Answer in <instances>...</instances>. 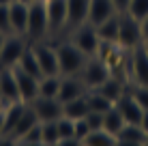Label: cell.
Returning <instances> with one entry per match:
<instances>
[{
    "mask_svg": "<svg viewBox=\"0 0 148 146\" xmlns=\"http://www.w3.org/2000/svg\"><path fill=\"white\" fill-rule=\"evenodd\" d=\"M54 47H56V56H58L60 75H79L84 62L88 60V56H86L73 41L58 43V45H54Z\"/></svg>",
    "mask_w": 148,
    "mask_h": 146,
    "instance_id": "cell-1",
    "label": "cell"
},
{
    "mask_svg": "<svg viewBox=\"0 0 148 146\" xmlns=\"http://www.w3.org/2000/svg\"><path fill=\"white\" fill-rule=\"evenodd\" d=\"M49 32V22H47V9H45V0H34L28 4V28L26 37L32 41H41L45 34Z\"/></svg>",
    "mask_w": 148,
    "mask_h": 146,
    "instance_id": "cell-2",
    "label": "cell"
},
{
    "mask_svg": "<svg viewBox=\"0 0 148 146\" xmlns=\"http://www.w3.org/2000/svg\"><path fill=\"white\" fill-rule=\"evenodd\" d=\"M142 43H144V39H142V22H137L127 11H122L120 24H118V47L135 49Z\"/></svg>",
    "mask_w": 148,
    "mask_h": 146,
    "instance_id": "cell-3",
    "label": "cell"
},
{
    "mask_svg": "<svg viewBox=\"0 0 148 146\" xmlns=\"http://www.w3.org/2000/svg\"><path fill=\"white\" fill-rule=\"evenodd\" d=\"M110 75H112V71H110L108 62H105L103 58H101V56H90L84 62L82 71H79V80L84 82V86L90 90V88L101 86Z\"/></svg>",
    "mask_w": 148,
    "mask_h": 146,
    "instance_id": "cell-4",
    "label": "cell"
},
{
    "mask_svg": "<svg viewBox=\"0 0 148 146\" xmlns=\"http://www.w3.org/2000/svg\"><path fill=\"white\" fill-rule=\"evenodd\" d=\"M71 41H73L82 52L86 54V56H99V49H101V39L99 34H97V28L92 24H82V26L73 28V37H71Z\"/></svg>",
    "mask_w": 148,
    "mask_h": 146,
    "instance_id": "cell-5",
    "label": "cell"
},
{
    "mask_svg": "<svg viewBox=\"0 0 148 146\" xmlns=\"http://www.w3.org/2000/svg\"><path fill=\"white\" fill-rule=\"evenodd\" d=\"M26 47H28V43L22 34H9L4 39L2 49H0V69H13L17 64V60L22 58Z\"/></svg>",
    "mask_w": 148,
    "mask_h": 146,
    "instance_id": "cell-6",
    "label": "cell"
},
{
    "mask_svg": "<svg viewBox=\"0 0 148 146\" xmlns=\"http://www.w3.org/2000/svg\"><path fill=\"white\" fill-rule=\"evenodd\" d=\"M34 49V56L39 60V67L43 75H60L58 69V56H56V47L45 41H32L30 43Z\"/></svg>",
    "mask_w": 148,
    "mask_h": 146,
    "instance_id": "cell-7",
    "label": "cell"
},
{
    "mask_svg": "<svg viewBox=\"0 0 148 146\" xmlns=\"http://www.w3.org/2000/svg\"><path fill=\"white\" fill-rule=\"evenodd\" d=\"M129 73H131V77H133L135 86H148V52H146L144 43L137 45L135 49H131Z\"/></svg>",
    "mask_w": 148,
    "mask_h": 146,
    "instance_id": "cell-8",
    "label": "cell"
},
{
    "mask_svg": "<svg viewBox=\"0 0 148 146\" xmlns=\"http://www.w3.org/2000/svg\"><path fill=\"white\" fill-rule=\"evenodd\" d=\"M30 108L34 110V114L39 116L41 123H52V120H58L62 116V103L58 101L56 97H39L34 101L28 103Z\"/></svg>",
    "mask_w": 148,
    "mask_h": 146,
    "instance_id": "cell-9",
    "label": "cell"
},
{
    "mask_svg": "<svg viewBox=\"0 0 148 146\" xmlns=\"http://www.w3.org/2000/svg\"><path fill=\"white\" fill-rule=\"evenodd\" d=\"M84 82L79 80V75H60V88H58V101L60 103H67L71 99H77L82 95H86Z\"/></svg>",
    "mask_w": 148,
    "mask_h": 146,
    "instance_id": "cell-10",
    "label": "cell"
},
{
    "mask_svg": "<svg viewBox=\"0 0 148 146\" xmlns=\"http://www.w3.org/2000/svg\"><path fill=\"white\" fill-rule=\"evenodd\" d=\"M13 73H15V80H17V90H19V99L24 103H30L39 97V80L28 75L26 71H22L19 67H13Z\"/></svg>",
    "mask_w": 148,
    "mask_h": 146,
    "instance_id": "cell-11",
    "label": "cell"
},
{
    "mask_svg": "<svg viewBox=\"0 0 148 146\" xmlns=\"http://www.w3.org/2000/svg\"><path fill=\"white\" fill-rule=\"evenodd\" d=\"M49 32H58L67 26V0H45Z\"/></svg>",
    "mask_w": 148,
    "mask_h": 146,
    "instance_id": "cell-12",
    "label": "cell"
},
{
    "mask_svg": "<svg viewBox=\"0 0 148 146\" xmlns=\"http://www.w3.org/2000/svg\"><path fill=\"white\" fill-rule=\"evenodd\" d=\"M114 105L120 110V114H122V118H125V123H133V125H140V123H142L144 110H142V108H140V103H137L135 99H133L131 90L122 95V97H120Z\"/></svg>",
    "mask_w": 148,
    "mask_h": 146,
    "instance_id": "cell-13",
    "label": "cell"
},
{
    "mask_svg": "<svg viewBox=\"0 0 148 146\" xmlns=\"http://www.w3.org/2000/svg\"><path fill=\"white\" fill-rule=\"evenodd\" d=\"M0 97L4 99V103H17L19 90H17V80H15L13 69H0ZM24 103V101H22Z\"/></svg>",
    "mask_w": 148,
    "mask_h": 146,
    "instance_id": "cell-14",
    "label": "cell"
},
{
    "mask_svg": "<svg viewBox=\"0 0 148 146\" xmlns=\"http://www.w3.org/2000/svg\"><path fill=\"white\" fill-rule=\"evenodd\" d=\"M90 0H67V26L77 28L88 22Z\"/></svg>",
    "mask_w": 148,
    "mask_h": 146,
    "instance_id": "cell-15",
    "label": "cell"
},
{
    "mask_svg": "<svg viewBox=\"0 0 148 146\" xmlns=\"http://www.w3.org/2000/svg\"><path fill=\"white\" fill-rule=\"evenodd\" d=\"M114 2L112 0H90V7H88V24L92 26H99L101 22L110 19L112 15H116Z\"/></svg>",
    "mask_w": 148,
    "mask_h": 146,
    "instance_id": "cell-16",
    "label": "cell"
},
{
    "mask_svg": "<svg viewBox=\"0 0 148 146\" xmlns=\"http://www.w3.org/2000/svg\"><path fill=\"white\" fill-rule=\"evenodd\" d=\"M9 17H11L13 32L26 37V28H28V4H24V2H11V4H9Z\"/></svg>",
    "mask_w": 148,
    "mask_h": 146,
    "instance_id": "cell-17",
    "label": "cell"
},
{
    "mask_svg": "<svg viewBox=\"0 0 148 146\" xmlns=\"http://www.w3.org/2000/svg\"><path fill=\"white\" fill-rule=\"evenodd\" d=\"M118 24H120V13L112 15L110 19L101 22L97 28V34H99L101 43H110V45H118Z\"/></svg>",
    "mask_w": 148,
    "mask_h": 146,
    "instance_id": "cell-18",
    "label": "cell"
},
{
    "mask_svg": "<svg viewBox=\"0 0 148 146\" xmlns=\"http://www.w3.org/2000/svg\"><path fill=\"white\" fill-rule=\"evenodd\" d=\"M37 123H41L39 120V116L34 114V110L30 108V105H26V110H24V114L19 116V120H17V125H15V129L11 131V135H7V138H13V140H22L24 135H26L30 129L34 127Z\"/></svg>",
    "mask_w": 148,
    "mask_h": 146,
    "instance_id": "cell-19",
    "label": "cell"
},
{
    "mask_svg": "<svg viewBox=\"0 0 148 146\" xmlns=\"http://www.w3.org/2000/svg\"><path fill=\"white\" fill-rule=\"evenodd\" d=\"M95 90H99L103 97H108L112 103H116L118 99L122 97V95L127 93V88H125V84H122V80L118 77V75H110L108 80H105L101 86H97Z\"/></svg>",
    "mask_w": 148,
    "mask_h": 146,
    "instance_id": "cell-20",
    "label": "cell"
},
{
    "mask_svg": "<svg viewBox=\"0 0 148 146\" xmlns=\"http://www.w3.org/2000/svg\"><path fill=\"white\" fill-rule=\"evenodd\" d=\"M24 110H26V103L17 101V103H9L7 108L2 110L4 114V125H2V135L7 138V135H11V131L15 129V125H17L19 116L24 114Z\"/></svg>",
    "mask_w": 148,
    "mask_h": 146,
    "instance_id": "cell-21",
    "label": "cell"
},
{
    "mask_svg": "<svg viewBox=\"0 0 148 146\" xmlns=\"http://www.w3.org/2000/svg\"><path fill=\"white\" fill-rule=\"evenodd\" d=\"M15 67H19L22 71H26L28 75H32V77H37V80L43 77L41 67H39V60H37V56H34V49H32V45H30V43H28V47L24 49L22 58L17 60V64H15Z\"/></svg>",
    "mask_w": 148,
    "mask_h": 146,
    "instance_id": "cell-22",
    "label": "cell"
},
{
    "mask_svg": "<svg viewBox=\"0 0 148 146\" xmlns=\"http://www.w3.org/2000/svg\"><path fill=\"white\" fill-rule=\"evenodd\" d=\"M88 112H90V108H88V101H86V95H82V97H77V99H71V101H67V103H62V116H67L71 120L84 118Z\"/></svg>",
    "mask_w": 148,
    "mask_h": 146,
    "instance_id": "cell-23",
    "label": "cell"
},
{
    "mask_svg": "<svg viewBox=\"0 0 148 146\" xmlns=\"http://www.w3.org/2000/svg\"><path fill=\"white\" fill-rule=\"evenodd\" d=\"M148 131L142 125H133V123H125V127L118 131L116 140H125V142H137V144H146Z\"/></svg>",
    "mask_w": 148,
    "mask_h": 146,
    "instance_id": "cell-24",
    "label": "cell"
},
{
    "mask_svg": "<svg viewBox=\"0 0 148 146\" xmlns=\"http://www.w3.org/2000/svg\"><path fill=\"white\" fill-rule=\"evenodd\" d=\"M122 127H125V118H122L120 110L114 105V108H110L108 112L103 114V129L112 135H118V131Z\"/></svg>",
    "mask_w": 148,
    "mask_h": 146,
    "instance_id": "cell-25",
    "label": "cell"
},
{
    "mask_svg": "<svg viewBox=\"0 0 148 146\" xmlns=\"http://www.w3.org/2000/svg\"><path fill=\"white\" fill-rule=\"evenodd\" d=\"M84 146H116V135L108 133L105 129H95L84 138Z\"/></svg>",
    "mask_w": 148,
    "mask_h": 146,
    "instance_id": "cell-26",
    "label": "cell"
},
{
    "mask_svg": "<svg viewBox=\"0 0 148 146\" xmlns=\"http://www.w3.org/2000/svg\"><path fill=\"white\" fill-rule=\"evenodd\" d=\"M86 101H88V108L95 110V112H108L110 108H114V103H112L108 97H103L99 90H95V88L86 90Z\"/></svg>",
    "mask_w": 148,
    "mask_h": 146,
    "instance_id": "cell-27",
    "label": "cell"
},
{
    "mask_svg": "<svg viewBox=\"0 0 148 146\" xmlns=\"http://www.w3.org/2000/svg\"><path fill=\"white\" fill-rule=\"evenodd\" d=\"M60 75H43L39 80V95L41 97H58Z\"/></svg>",
    "mask_w": 148,
    "mask_h": 146,
    "instance_id": "cell-28",
    "label": "cell"
},
{
    "mask_svg": "<svg viewBox=\"0 0 148 146\" xmlns=\"http://www.w3.org/2000/svg\"><path fill=\"white\" fill-rule=\"evenodd\" d=\"M41 142H43V144H49V146H56V144L60 142L58 125H56V120H52V123H41Z\"/></svg>",
    "mask_w": 148,
    "mask_h": 146,
    "instance_id": "cell-29",
    "label": "cell"
},
{
    "mask_svg": "<svg viewBox=\"0 0 148 146\" xmlns=\"http://www.w3.org/2000/svg\"><path fill=\"white\" fill-rule=\"evenodd\" d=\"M127 13H129L131 17H135L137 22H144L148 17V0H129Z\"/></svg>",
    "mask_w": 148,
    "mask_h": 146,
    "instance_id": "cell-30",
    "label": "cell"
},
{
    "mask_svg": "<svg viewBox=\"0 0 148 146\" xmlns=\"http://www.w3.org/2000/svg\"><path fill=\"white\" fill-rule=\"evenodd\" d=\"M58 125V135L60 140H67V138H75V120H71L67 116H60L56 120Z\"/></svg>",
    "mask_w": 148,
    "mask_h": 146,
    "instance_id": "cell-31",
    "label": "cell"
},
{
    "mask_svg": "<svg viewBox=\"0 0 148 146\" xmlns=\"http://www.w3.org/2000/svg\"><path fill=\"white\" fill-rule=\"evenodd\" d=\"M0 30L4 34H15L11 28V17H9V4H0Z\"/></svg>",
    "mask_w": 148,
    "mask_h": 146,
    "instance_id": "cell-32",
    "label": "cell"
},
{
    "mask_svg": "<svg viewBox=\"0 0 148 146\" xmlns=\"http://www.w3.org/2000/svg\"><path fill=\"white\" fill-rule=\"evenodd\" d=\"M131 95H133V99L140 103V108L146 112L148 110V86H133L131 88Z\"/></svg>",
    "mask_w": 148,
    "mask_h": 146,
    "instance_id": "cell-33",
    "label": "cell"
},
{
    "mask_svg": "<svg viewBox=\"0 0 148 146\" xmlns=\"http://www.w3.org/2000/svg\"><path fill=\"white\" fill-rule=\"evenodd\" d=\"M103 114L105 112H95V110H90L88 114H86V123H88L90 131H95V129H103Z\"/></svg>",
    "mask_w": 148,
    "mask_h": 146,
    "instance_id": "cell-34",
    "label": "cell"
},
{
    "mask_svg": "<svg viewBox=\"0 0 148 146\" xmlns=\"http://www.w3.org/2000/svg\"><path fill=\"white\" fill-rule=\"evenodd\" d=\"M88 133H90V127H88V123H86V118L75 120V138L84 142V138H86Z\"/></svg>",
    "mask_w": 148,
    "mask_h": 146,
    "instance_id": "cell-35",
    "label": "cell"
},
{
    "mask_svg": "<svg viewBox=\"0 0 148 146\" xmlns=\"http://www.w3.org/2000/svg\"><path fill=\"white\" fill-rule=\"evenodd\" d=\"M17 142H41V123H37L22 140H17Z\"/></svg>",
    "mask_w": 148,
    "mask_h": 146,
    "instance_id": "cell-36",
    "label": "cell"
},
{
    "mask_svg": "<svg viewBox=\"0 0 148 146\" xmlns=\"http://www.w3.org/2000/svg\"><path fill=\"white\" fill-rule=\"evenodd\" d=\"M56 146H84V142L77 138H67V140H60Z\"/></svg>",
    "mask_w": 148,
    "mask_h": 146,
    "instance_id": "cell-37",
    "label": "cell"
},
{
    "mask_svg": "<svg viewBox=\"0 0 148 146\" xmlns=\"http://www.w3.org/2000/svg\"><path fill=\"white\" fill-rule=\"evenodd\" d=\"M114 2V7H116V11L122 13V11H127V7H129V0H112Z\"/></svg>",
    "mask_w": 148,
    "mask_h": 146,
    "instance_id": "cell-38",
    "label": "cell"
},
{
    "mask_svg": "<svg viewBox=\"0 0 148 146\" xmlns=\"http://www.w3.org/2000/svg\"><path fill=\"white\" fill-rule=\"evenodd\" d=\"M0 146H19V142L17 140H13V138H0Z\"/></svg>",
    "mask_w": 148,
    "mask_h": 146,
    "instance_id": "cell-39",
    "label": "cell"
},
{
    "mask_svg": "<svg viewBox=\"0 0 148 146\" xmlns=\"http://www.w3.org/2000/svg\"><path fill=\"white\" fill-rule=\"evenodd\" d=\"M142 39H144V43H148V17L142 22Z\"/></svg>",
    "mask_w": 148,
    "mask_h": 146,
    "instance_id": "cell-40",
    "label": "cell"
},
{
    "mask_svg": "<svg viewBox=\"0 0 148 146\" xmlns=\"http://www.w3.org/2000/svg\"><path fill=\"white\" fill-rule=\"evenodd\" d=\"M116 146H144V144H137V142H125V140H116Z\"/></svg>",
    "mask_w": 148,
    "mask_h": 146,
    "instance_id": "cell-41",
    "label": "cell"
},
{
    "mask_svg": "<svg viewBox=\"0 0 148 146\" xmlns=\"http://www.w3.org/2000/svg\"><path fill=\"white\" fill-rule=\"evenodd\" d=\"M19 146H49V144H43V142H19Z\"/></svg>",
    "mask_w": 148,
    "mask_h": 146,
    "instance_id": "cell-42",
    "label": "cell"
},
{
    "mask_svg": "<svg viewBox=\"0 0 148 146\" xmlns=\"http://www.w3.org/2000/svg\"><path fill=\"white\" fill-rule=\"evenodd\" d=\"M140 125H142V127H144L146 131H148V110L144 112V116H142V123H140Z\"/></svg>",
    "mask_w": 148,
    "mask_h": 146,
    "instance_id": "cell-43",
    "label": "cell"
},
{
    "mask_svg": "<svg viewBox=\"0 0 148 146\" xmlns=\"http://www.w3.org/2000/svg\"><path fill=\"white\" fill-rule=\"evenodd\" d=\"M2 125H4V114H2V110H0V138H2Z\"/></svg>",
    "mask_w": 148,
    "mask_h": 146,
    "instance_id": "cell-44",
    "label": "cell"
},
{
    "mask_svg": "<svg viewBox=\"0 0 148 146\" xmlns=\"http://www.w3.org/2000/svg\"><path fill=\"white\" fill-rule=\"evenodd\" d=\"M4 39H7V34L0 30V49H2V45H4Z\"/></svg>",
    "mask_w": 148,
    "mask_h": 146,
    "instance_id": "cell-45",
    "label": "cell"
},
{
    "mask_svg": "<svg viewBox=\"0 0 148 146\" xmlns=\"http://www.w3.org/2000/svg\"><path fill=\"white\" fill-rule=\"evenodd\" d=\"M13 2H24V4H30V2H34V0H13Z\"/></svg>",
    "mask_w": 148,
    "mask_h": 146,
    "instance_id": "cell-46",
    "label": "cell"
},
{
    "mask_svg": "<svg viewBox=\"0 0 148 146\" xmlns=\"http://www.w3.org/2000/svg\"><path fill=\"white\" fill-rule=\"evenodd\" d=\"M4 108H7V103H4V99L0 97V110H4Z\"/></svg>",
    "mask_w": 148,
    "mask_h": 146,
    "instance_id": "cell-47",
    "label": "cell"
},
{
    "mask_svg": "<svg viewBox=\"0 0 148 146\" xmlns=\"http://www.w3.org/2000/svg\"><path fill=\"white\" fill-rule=\"evenodd\" d=\"M13 0H0V4H11Z\"/></svg>",
    "mask_w": 148,
    "mask_h": 146,
    "instance_id": "cell-48",
    "label": "cell"
},
{
    "mask_svg": "<svg viewBox=\"0 0 148 146\" xmlns=\"http://www.w3.org/2000/svg\"><path fill=\"white\" fill-rule=\"evenodd\" d=\"M144 47H146V52H148V43H144Z\"/></svg>",
    "mask_w": 148,
    "mask_h": 146,
    "instance_id": "cell-49",
    "label": "cell"
},
{
    "mask_svg": "<svg viewBox=\"0 0 148 146\" xmlns=\"http://www.w3.org/2000/svg\"><path fill=\"white\" fill-rule=\"evenodd\" d=\"M144 146H148V138H146V144H144Z\"/></svg>",
    "mask_w": 148,
    "mask_h": 146,
    "instance_id": "cell-50",
    "label": "cell"
}]
</instances>
